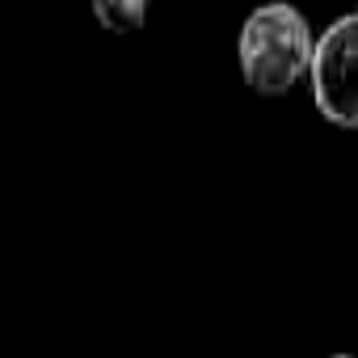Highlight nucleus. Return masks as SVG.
<instances>
[{
    "instance_id": "f257e3e1",
    "label": "nucleus",
    "mask_w": 358,
    "mask_h": 358,
    "mask_svg": "<svg viewBox=\"0 0 358 358\" xmlns=\"http://www.w3.org/2000/svg\"><path fill=\"white\" fill-rule=\"evenodd\" d=\"M312 47H316V38L308 30V17L295 5H282V0L262 5L241 26V43H236L241 76L253 93L282 97L308 76Z\"/></svg>"
},
{
    "instance_id": "7ed1b4c3",
    "label": "nucleus",
    "mask_w": 358,
    "mask_h": 358,
    "mask_svg": "<svg viewBox=\"0 0 358 358\" xmlns=\"http://www.w3.org/2000/svg\"><path fill=\"white\" fill-rule=\"evenodd\" d=\"M93 17L110 34H131L148 22V0H93Z\"/></svg>"
},
{
    "instance_id": "20e7f679",
    "label": "nucleus",
    "mask_w": 358,
    "mask_h": 358,
    "mask_svg": "<svg viewBox=\"0 0 358 358\" xmlns=\"http://www.w3.org/2000/svg\"><path fill=\"white\" fill-rule=\"evenodd\" d=\"M324 358H354V354H324Z\"/></svg>"
},
{
    "instance_id": "f03ea898",
    "label": "nucleus",
    "mask_w": 358,
    "mask_h": 358,
    "mask_svg": "<svg viewBox=\"0 0 358 358\" xmlns=\"http://www.w3.org/2000/svg\"><path fill=\"white\" fill-rule=\"evenodd\" d=\"M312 97L324 122L358 131V13L337 17L312 47Z\"/></svg>"
},
{
    "instance_id": "39448f33",
    "label": "nucleus",
    "mask_w": 358,
    "mask_h": 358,
    "mask_svg": "<svg viewBox=\"0 0 358 358\" xmlns=\"http://www.w3.org/2000/svg\"><path fill=\"white\" fill-rule=\"evenodd\" d=\"M354 13H358V9H354Z\"/></svg>"
}]
</instances>
